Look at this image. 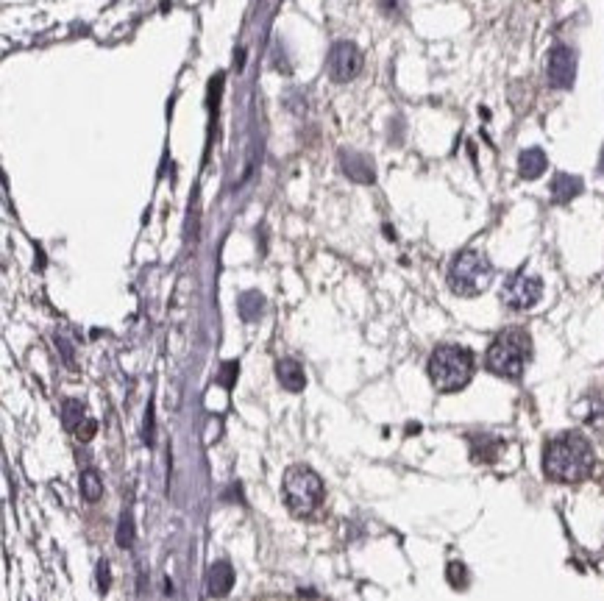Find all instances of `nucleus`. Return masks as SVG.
Masks as SVG:
<instances>
[{
	"label": "nucleus",
	"instance_id": "f257e3e1",
	"mask_svg": "<svg viewBox=\"0 0 604 601\" xmlns=\"http://www.w3.org/2000/svg\"><path fill=\"white\" fill-rule=\"evenodd\" d=\"M593 463H596L593 448L579 432L557 434L555 440H549L546 454H543L546 476L555 482H562V484H574V482L588 479L593 470Z\"/></svg>",
	"mask_w": 604,
	"mask_h": 601
},
{
	"label": "nucleus",
	"instance_id": "f03ea898",
	"mask_svg": "<svg viewBox=\"0 0 604 601\" xmlns=\"http://www.w3.org/2000/svg\"><path fill=\"white\" fill-rule=\"evenodd\" d=\"M529 357H532L529 334L523 328H507L490 343V348L485 354V365L490 373H496L502 379H521Z\"/></svg>",
	"mask_w": 604,
	"mask_h": 601
},
{
	"label": "nucleus",
	"instance_id": "7ed1b4c3",
	"mask_svg": "<svg viewBox=\"0 0 604 601\" xmlns=\"http://www.w3.org/2000/svg\"><path fill=\"white\" fill-rule=\"evenodd\" d=\"M473 376V354L465 345H437L429 357V379L440 393H457Z\"/></svg>",
	"mask_w": 604,
	"mask_h": 601
},
{
	"label": "nucleus",
	"instance_id": "20e7f679",
	"mask_svg": "<svg viewBox=\"0 0 604 601\" xmlns=\"http://www.w3.org/2000/svg\"><path fill=\"white\" fill-rule=\"evenodd\" d=\"M281 493H284V504H287V509L295 518H307V515H312L315 509L321 507V501H324V482H321V476L312 468L292 465L284 473Z\"/></svg>",
	"mask_w": 604,
	"mask_h": 601
},
{
	"label": "nucleus",
	"instance_id": "39448f33",
	"mask_svg": "<svg viewBox=\"0 0 604 601\" xmlns=\"http://www.w3.org/2000/svg\"><path fill=\"white\" fill-rule=\"evenodd\" d=\"M490 281H493V265L479 251L457 254L451 268H449V287L454 295H463V298L482 295L490 287Z\"/></svg>",
	"mask_w": 604,
	"mask_h": 601
},
{
	"label": "nucleus",
	"instance_id": "423d86ee",
	"mask_svg": "<svg viewBox=\"0 0 604 601\" xmlns=\"http://www.w3.org/2000/svg\"><path fill=\"white\" fill-rule=\"evenodd\" d=\"M540 295H543V281L538 276H532V273H523V270H518V273H512L507 281H504V287H502V301H504V307H510V309H532L538 301H540Z\"/></svg>",
	"mask_w": 604,
	"mask_h": 601
},
{
	"label": "nucleus",
	"instance_id": "0eeeda50",
	"mask_svg": "<svg viewBox=\"0 0 604 601\" xmlns=\"http://www.w3.org/2000/svg\"><path fill=\"white\" fill-rule=\"evenodd\" d=\"M362 70V50L354 42H337L328 50V73L337 84L351 81Z\"/></svg>",
	"mask_w": 604,
	"mask_h": 601
},
{
	"label": "nucleus",
	"instance_id": "6e6552de",
	"mask_svg": "<svg viewBox=\"0 0 604 601\" xmlns=\"http://www.w3.org/2000/svg\"><path fill=\"white\" fill-rule=\"evenodd\" d=\"M576 78V56L565 45H557L549 53V81L557 90H568Z\"/></svg>",
	"mask_w": 604,
	"mask_h": 601
},
{
	"label": "nucleus",
	"instance_id": "1a4fd4ad",
	"mask_svg": "<svg viewBox=\"0 0 604 601\" xmlns=\"http://www.w3.org/2000/svg\"><path fill=\"white\" fill-rule=\"evenodd\" d=\"M232 585H234V568L226 559H218V562L209 568V576H206L209 596H212V599H223V596H229Z\"/></svg>",
	"mask_w": 604,
	"mask_h": 601
},
{
	"label": "nucleus",
	"instance_id": "9d476101",
	"mask_svg": "<svg viewBox=\"0 0 604 601\" xmlns=\"http://www.w3.org/2000/svg\"><path fill=\"white\" fill-rule=\"evenodd\" d=\"M276 376H279V384L290 393H301L307 387V373L301 368V362L295 359H279L276 362Z\"/></svg>",
	"mask_w": 604,
	"mask_h": 601
},
{
	"label": "nucleus",
	"instance_id": "9b49d317",
	"mask_svg": "<svg viewBox=\"0 0 604 601\" xmlns=\"http://www.w3.org/2000/svg\"><path fill=\"white\" fill-rule=\"evenodd\" d=\"M343 170L360 184H373V165L357 150H343Z\"/></svg>",
	"mask_w": 604,
	"mask_h": 601
},
{
	"label": "nucleus",
	"instance_id": "f8f14e48",
	"mask_svg": "<svg viewBox=\"0 0 604 601\" xmlns=\"http://www.w3.org/2000/svg\"><path fill=\"white\" fill-rule=\"evenodd\" d=\"M546 165L549 162H546V153L540 148H526L518 159V173L523 179H540L546 173Z\"/></svg>",
	"mask_w": 604,
	"mask_h": 601
},
{
	"label": "nucleus",
	"instance_id": "ddd939ff",
	"mask_svg": "<svg viewBox=\"0 0 604 601\" xmlns=\"http://www.w3.org/2000/svg\"><path fill=\"white\" fill-rule=\"evenodd\" d=\"M502 454V440L487 437V434H476L470 437V457L476 463H493Z\"/></svg>",
	"mask_w": 604,
	"mask_h": 601
},
{
	"label": "nucleus",
	"instance_id": "4468645a",
	"mask_svg": "<svg viewBox=\"0 0 604 601\" xmlns=\"http://www.w3.org/2000/svg\"><path fill=\"white\" fill-rule=\"evenodd\" d=\"M579 192H582V182L576 176H571V173H557L555 176V182H552V198L557 203H568Z\"/></svg>",
	"mask_w": 604,
	"mask_h": 601
},
{
	"label": "nucleus",
	"instance_id": "2eb2a0df",
	"mask_svg": "<svg viewBox=\"0 0 604 601\" xmlns=\"http://www.w3.org/2000/svg\"><path fill=\"white\" fill-rule=\"evenodd\" d=\"M237 309H239V318L242 321H259L262 318V312H265V298L256 292V290H248V292H242L239 298H237Z\"/></svg>",
	"mask_w": 604,
	"mask_h": 601
},
{
	"label": "nucleus",
	"instance_id": "dca6fc26",
	"mask_svg": "<svg viewBox=\"0 0 604 601\" xmlns=\"http://www.w3.org/2000/svg\"><path fill=\"white\" fill-rule=\"evenodd\" d=\"M84 415H87V410H84L81 401H64V407H61V423H64V429L78 432L81 423H87Z\"/></svg>",
	"mask_w": 604,
	"mask_h": 601
},
{
	"label": "nucleus",
	"instance_id": "f3484780",
	"mask_svg": "<svg viewBox=\"0 0 604 601\" xmlns=\"http://www.w3.org/2000/svg\"><path fill=\"white\" fill-rule=\"evenodd\" d=\"M81 496H84L87 501H97V499L103 496V482H100V476H97L95 468H87V470L81 473Z\"/></svg>",
	"mask_w": 604,
	"mask_h": 601
},
{
	"label": "nucleus",
	"instance_id": "a211bd4d",
	"mask_svg": "<svg viewBox=\"0 0 604 601\" xmlns=\"http://www.w3.org/2000/svg\"><path fill=\"white\" fill-rule=\"evenodd\" d=\"M131 543H134V518H131V512H123L120 523H117V546L131 549Z\"/></svg>",
	"mask_w": 604,
	"mask_h": 601
},
{
	"label": "nucleus",
	"instance_id": "6ab92c4d",
	"mask_svg": "<svg viewBox=\"0 0 604 601\" xmlns=\"http://www.w3.org/2000/svg\"><path fill=\"white\" fill-rule=\"evenodd\" d=\"M449 582H451L454 588H465V585H468V571H465L463 562H451V565H449Z\"/></svg>",
	"mask_w": 604,
	"mask_h": 601
},
{
	"label": "nucleus",
	"instance_id": "aec40b11",
	"mask_svg": "<svg viewBox=\"0 0 604 601\" xmlns=\"http://www.w3.org/2000/svg\"><path fill=\"white\" fill-rule=\"evenodd\" d=\"M237 373H239V365H237V362H226L223 370H220V384H223V387H232Z\"/></svg>",
	"mask_w": 604,
	"mask_h": 601
},
{
	"label": "nucleus",
	"instance_id": "412c9836",
	"mask_svg": "<svg viewBox=\"0 0 604 601\" xmlns=\"http://www.w3.org/2000/svg\"><path fill=\"white\" fill-rule=\"evenodd\" d=\"M97 588L106 593L109 590V562H100L97 565Z\"/></svg>",
	"mask_w": 604,
	"mask_h": 601
},
{
	"label": "nucleus",
	"instance_id": "4be33fe9",
	"mask_svg": "<svg viewBox=\"0 0 604 601\" xmlns=\"http://www.w3.org/2000/svg\"><path fill=\"white\" fill-rule=\"evenodd\" d=\"M76 434H78L81 440H90V437L95 434V420H87V423H84V429H78Z\"/></svg>",
	"mask_w": 604,
	"mask_h": 601
},
{
	"label": "nucleus",
	"instance_id": "5701e85b",
	"mask_svg": "<svg viewBox=\"0 0 604 601\" xmlns=\"http://www.w3.org/2000/svg\"><path fill=\"white\" fill-rule=\"evenodd\" d=\"M379 6H381L384 14H393V11L398 8V0H379Z\"/></svg>",
	"mask_w": 604,
	"mask_h": 601
}]
</instances>
